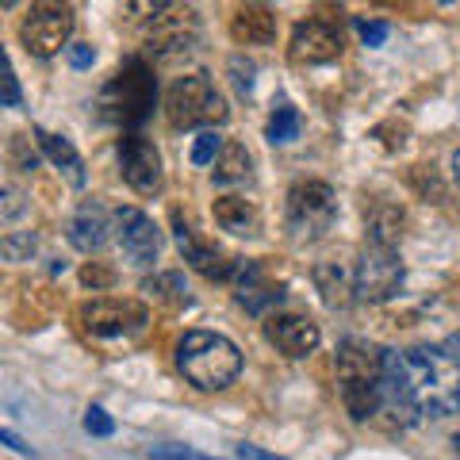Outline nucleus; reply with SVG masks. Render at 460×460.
<instances>
[{"mask_svg": "<svg viewBox=\"0 0 460 460\" xmlns=\"http://www.w3.org/2000/svg\"><path fill=\"white\" fill-rule=\"evenodd\" d=\"M384 402L402 414V422L449 419L460 411V365L449 349H438V345H411V349L387 353Z\"/></svg>", "mask_w": 460, "mask_h": 460, "instance_id": "f257e3e1", "label": "nucleus"}, {"mask_svg": "<svg viewBox=\"0 0 460 460\" xmlns=\"http://www.w3.org/2000/svg\"><path fill=\"white\" fill-rule=\"evenodd\" d=\"M384 368H387V353L376 349L372 341L361 338H345L334 353V372H338V392L345 411L357 422L372 419L384 407Z\"/></svg>", "mask_w": 460, "mask_h": 460, "instance_id": "f03ea898", "label": "nucleus"}, {"mask_svg": "<svg viewBox=\"0 0 460 460\" xmlns=\"http://www.w3.org/2000/svg\"><path fill=\"white\" fill-rule=\"evenodd\" d=\"M177 368L184 372V380L199 392H223L238 380L242 372V353L238 345L223 338V334H211V330H189L181 341H177Z\"/></svg>", "mask_w": 460, "mask_h": 460, "instance_id": "7ed1b4c3", "label": "nucleus"}, {"mask_svg": "<svg viewBox=\"0 0 460 460\" xmlns=\"http://www.w3.org/2000/svg\"><path fill=\"white\" fill-rule=\"evenodd\" d=\"M230 115L223 93L215 89V81L208 74H189V77H177L169 84L165 93V119L172 127H181V131H189V127H219L223 119Z\"/></svg>", "mask_w": 460, "mask_h": 460, "instance_id": "20e7f679", "label": "nucleus"}, {"mask_svg": "<svg viewBox=\"0 0 460 460\" xmlns=\"http://www.w3.org/2000/svg\"><path fill=\"white\" fill-rule=\"evenodd\" d=\"M154 96H157V89H154L150 66L142 62V58H131V62H123L119 74L104 84V93H100V111H104V119H111V123L138 127L150 115Z\"/></svg>", "mask_w": 460, "mask_h": 460, "instance_id": "39448f33", "label": "nucleus"}, {"mask_svg": "<svg viewBox=\"0 0 460 460\" xmlns=\"http://www.w3.org/2000/svg\"><path fill=\"white\" fill-rule=\"evenodd\" d=\"M288 230L296 242L323 238L338 219V196L326 181H299L288 189Z\"/></svg>", "mask_w": 460, "mask_h": 460, "instance_id": "423d86ee", "label": "nucleus"}, {"mask_svg": "<svg viewBox=\"0 0 460 460\" xmlns=\"http://www.w3.org/2000/svg\"><path fill=\"white\" fill-rule=\"evenodd\" d=\"M150 323V311L146 304L138 299H93V304L81 307V326L84 334H93L100 341H111V338H135L142 334Z\"/></svg>", "mask_w": 460, "mask_h": 460, "instance_id": "0eeeda50", "label": "nucleus"}, {"mask_svg": "<svg viewBox=\"0 0 460 460\" xmlns=\"http://www.w3.org/2000/svg\"><path fill=\"white\" fill-rule=\"evenodd\" d=\"M172 234H177V246L184 253V261H189L196 272H204L208 280H234L242 272L238 257H226L211 238L199 234V226L184 211H172Z\"/></svg>", "mask_w": 460, "mask_h": 460, "instance_id": "6e6552de", "label": "nucleus"}, {"mask_svg": "<svg viewBox=\"0 0 460 460\" xmlns=\"http://www.w3.org/2000/svg\"><path fill=\"white\" fill-rule=\"evenodd\" d=\"M74 35V12L62 4H35L27 8L20 23V42L35 58H54L58 50H69L66 42Z\"/></svg>", "mask_w": 460, "mask_h": 460, "instance_id": "1a4fd4ad", "label": "nucleus"}, {"mask_svg": "<svg viewBox=\"0 0 460 460\" xmlns=\"http://www.w3.org/2000/svg\"><path fill=\"white\" fill-rule=\"evenodd\" d=\"M402 261L395 257V250L387 246H365L361 261H357V296L368 299V304H387L399 288H402Z\"/></svg>", "mask_w": 460, "mask_h": 460, "instance_id": "9d476101", "label": "nucleus"}, {"mask_svg": "<svg viewBox=\"0 0 460 460\" xmlns=\"http://www.w3.org/2000/svg\"><path fill=\"white\" fill-rule=\"evenodd\" d=\"M119 169H123V181L131 184L138 196H157L165 184V172H162V154L150 138L142 135H123L119 138Z\"/></svg>", "mask_w": 460, "mask_h": 460, "instance_id": "9b49d317", "label": "nucleus"}, {"mask_svg": "<svg viewBox=\"0 0 460 460\" xmlns=\"http://www.w3.org/2000/svg\"><path fill=\"white\" fill-rule=\"evenodd\" d=\"M115 234H119L127 261L138 265V269H150L157 257H162V230H157V223L146 211L119 208L115 211Z\"/></svg>", "mask_w": 460, "mask_h": 460, "instance_id": "f8f14e48", "label": "nucleus"}, {"mask_svg": "<svg viewBox=\"0 0 460 460\" xmlns=\"http://www.w3.org/2000/svg\"><path fill=\"white\" fill-rule=\"evenodd\" d=\"M338 54H341L338 23L319 20V16L296 23L292 42H288V58H292L296 66H326V62H334Z\"/></svg>", "mask_w": 460, "mask_h": 460, "instance_id": "ddd939ff", "label": "nucleus"}, {"mask_svg": "<svg viewBox=\"0 0 460 460\" xmlns=\"http://www.w3.org/2000/svg\"><path fill=\"white\" fill-rule=\"evenodd\" d=\"M265 338L277 345L284 357L292 361H304L319 349V323L307 319V314H296V311H272L265 319Z\"/></svg>", "mask_w": 460, "mask_h": 460, "instance_id": "4468645a", "label": "nucleus"}, {"mask_svg": "<svg viewBox=\"0 0 460 460\" xmlns=\"http://www.w3.org/2000/svg\"><path fill=\"white\" fill-rule=\"evenodd\" d=\"M199 39V23H196V12L192 8H169L165 16H157L150 35H146V47L154 54H181V50H192Z\"/></svg>", "mask_w": 460, "mask_h": 460, "instance_id": "2eb2a0df", "label": "nucleus"}, {"mask_svg": "<svg viewBox=\"0 0 460 460\" xmlns=\"http://www.w3.org/2000/svg\"><path fill=\"white\" fill-rule=\"evenodd\" d=\"M108 208L100 204V199H84V204L69 215V223H66V238H69V246L81 250V253H96V250H104V242H108Z\"/></svg>", "mask_w": 460, "mask_h": 460, "instance_id": "dca6fc26", "label": "nucleus"}, {"mask_svg": "<svg viewBox=\"0 0 460 460\" xmlns=\"http://www.w3.org/2000/svg\"><path fill=\"white\" fill-rule=\"evenodd\" d=\"M311 277H314V288H319V296H323L326 307L345 311V307L353 304V296H357V277H353V272L345 269L341 261H319Z\"/></svg>", "mask_w": 460, "mask_h": 460, "instance_id": "f3484780", "label": "nucleus"}, {"mask_svg": "<svg viewBox=\"0 0 460 460\" xmlns=\"http://www.w3.org/2000/svg\"><path fill=\"white\" fill-rule=\"evenodd\" d=\"M230 35H234V42H246V47H265V42L277 39V16L265 4H242L230 20Z\"/></svg>", "mask_w": 460, "mask_h": 460, "instance_id": "a211bd4d", "label": "nucleus"}, {"mask_svg": "<svg viewBox=\"0 0 460 460\" xmlns=\"http://www.w3.org/2000/svg\"><path fill=\"white\" fill-rule=\"evenodd\" d=\"M215 223L238 238H257L261 234V211L246 196H219L215 199Z\"/></svg>", "mask_w": 460, "mask_h": 460, "instance_id": "6ab92c4d", "label": "nucleus"}, {"mask_svg": "<svg viewBox=\"0 0 460 460\" xmlns=\"http://www.w3.org/2000/svg\"><path fill=\"white\" fill-rule=\"evenodd\" d=\"M35 138H39V150L47 154L54 162V169L69 181V189H84V162H81V154L74 150V142L62 138V135L42 131V127H35Z\"/></svg>", "mask_w": 460, "mask_h": 460, "instance_id": "aec40b11", "label": "nucleus"}, {"mask_svg": "<svg viewBox=\"0 0 460 460\" xmlns=\"http://www.w3.org/2000/svg\"><path fill=\"white\" fill-rule=\"evenodd\" d=\"M402 223H407V215H402L399 204H392V199H376L368 211V246H387V250H395L399 246V238H402Z\"/></svg>", "mask_w": 460, "mask_h": 460, "instance_id": "412c9836", "label": "nucleus"}, {"mask_svg": "<svg viewBox=\"0 0 460 460\" xmlns=\"http://www.w3.org/2000/svg\"><path fill=\"white\" fill-rule=\"evenodd\" d=\"M280 299H284V292L261 280V269L253 261H242V272H238V304L242 307L253 311V314H265V307L280 304Z\"/></svg>", "mask_w": 460, "mask_h": 460, "instance_id": "4be33fe9", "label": "nucleus"}, {"mask_svg": "<svg viewBox=\"0 0 460 460\" xmlns=\"http://www.w3.org/2000/svg\"><path fill=\"white\" fill-rule=\"evenodd\" d=\"M250 150L242 146V142H226L219 162H215V184H238L250 177Z\"/></svg>", "mask_w": 460, "mask_h": 460, "instance_id": "5701e85b", "label": "nucleus"}, {"mask_svg": "<svg viewBox=\"0 0 460 460\" xmlns=\"http://www.w3.org/2000/svg\"><path fill=\"white\" fill-rule=\"evenodd\" d=\"M142 292H146L150 299H157V304H165V307L189 304V284H184L181 272H157V277H150L146 284H142Z\"/></svg>", "mask_w": 460, "mask_h": 460, "instance_id": "b1692460", "label": "nucleus"}, {"mask_svg": "<svg viewBox=\"0 0 460 460\" xmlns=\"http://www.w3.org/2000/svg\"><path fill=\"white\" fill-rule=\"evenodd\" d=\"M299 131H304V119H299V111L292 104H280L277 111H272V119H269V142L272 146H288V142H296Z\"/></svg>", "mask_w": 460, "mask_h": 460, "instance_id": "393cba45", "label": "nucleus"}, {"mask_svg": "<svg viewBox=\"0 0 460 460\" xmlns=\"http://www.w3.org/2000/svg\"><path fill=\"white\" fill-rule=\"evenodd\" d=\"M223 146H226V142L215 135V131H199L196 142H192V165H211V162H219Z\"/></svg>", "mask_w": 460, "mask_h": 460, "instance_id": "a878e982", "label": "nucleus"}, {"mask_svg": "<svg viewBox=\"0 0 460 460\" xmlns=\"http://www.w3.org/2000/svg\"><path fill=\"white\" fill-rule=\"evenodd\" d=\"M39 238L31 234V230H23V234H4V242H0V250H4L8 261H27V257L35 253Z\"/></svg>", "mask_w": 460, "mask_h": 460, "instance_id": "bb28decb", "label": "nucleus"}, {"mask_svg": "<svg viewBox=\"0 0 460 460\" xmlns=\"http://www.w3.org/2000/svg\"><path fill=\"white\" fill-rule=\"evenodd\" d=\"M353 27H357V35H361L365 47H384L387 35H392V27H387L384 20H365V16H357Z\"/></svg>", "mask_w": 460, "mask_h": 460, "instance_id": "cd10ccee", "label": "nucleus"}, {"mask_svg": "<svg viewBox=\"0 0 460 460\" xmlns=\"http://www.w3.org/2000/svg\"><path fill=\"white\" fill-rule=\"evenodd\" d=\"M84 429H89L93 438H111L115 422H111V414L104 407H89V411H84Z\"/></svg>", "mask_w": 460, "mask_h": 460, "instance_id": "c85d7f7f", "label": "nucleus"}, {"mask_svg": "<svg viewBox=\"0 0 460 460\" xmlns=\"http://www.w3.org/2000/svg\"><path fill=\"white\" fill-rule=\"evenodd\" d=\"M81 284H84V288H93V292H100V288H111V284H115V272H111L108 265L93 261V265H84V269H81Z\"/></svg>", "mask_w": 460, "mask_h": 460, "instance_id": "c756f323", "label": "nucleus"}, {"mask_svg": "<svg viewBox=\"0 0 460 460\" xmlns=\"http://www.w3.org/2000/svg\"><path fill=\"white\" fill-rule=\"evenodd\" d=\"M230 74H234V89L242 96L253 93V62H242V58H234V62H230Z\"/></svg>", "mask_w": 460, "mask_h": 460, "instance_id": "7c9ffc66", "label": "nucleus"}, {"mask_svg": "<svg viewBox=\"0 0 460 460\" xmlns=\"http://www.w3.org/2000/svg\"><path fill=\"white\" fill-rule=\"evenodd\" d=\"M150 460H208V456L184 449V445H157V449H150Z\"/></svg>", "mask_w": 460, "mask_h": 460, "instance_id": "2f4dec72", "label": "nucleus"}, {"mask_svg": "<svg viewBox=\"0 0 460 460\" xmlns=\"http://www.w3.org/2000/svg\"><path fill=\"white\" fill-rule=\"evenodd\" d=\"M66 58H69V66H74V69H89L96 62V50L89 47V42H69Z\"/></svg>", "mask_w": 460, "mask_h": 460, "instance_id": "473e14b6", "label": "nucleus"}, {"mask_svg": "<svg viewBox=\"0 0 460 460\" xmlns=\"http://www.w3.org/2000/svg\"><path fill=\"white\" fill-rule=\"evenodd\" d=\"M20 81H16V69L8 66V74H4V108H20Z\"/></svg>", "mask_w": 460, "mask_h": 460, "instance_id": "72a5a7b5", "label": "nucleus"}, {"mask_svg": "<svg viewBox=\"0 0 460 460\" xmlns=\"http://www.w3.org/2000/svg\"><path fill=\"white\" fill-rule=\"evenodd\" d=\"M12 157H16V162H20V169H23V172H31V169L39 165V157L23 150V135H16V138H12Z\"/></svg>", "mask_w": 460, "mask_h": 460, "instance_id": "f704fd0d", "label": "nucleus"}, {"mask_svg": "<svg viewBox=\"0 0 460 460\" xmlns=\"http://www.w3.org/2000/svg\"><path fill=\"white\" fill-rule=\"evenodd\" d=\"M0 441H4L8 449H16L20 456H35V449H31V445H27V441H20L16 434H12V429H0Z\"/></svg>", "mask_w": 460, "mask_h": 460, "instance_id": "c9c22d12", "label": "nucleus"}, {"mask_svg": "<svg viewBox=\"0 0 460 460\" xmlns=\"http://www.w3.org/2000/svg\"><path fill=\"white\" fill-rule=\"evenodd\" d=\"M16 215H20V192L8 184V189H4V223H12Z\"/></svg>", "mask_w": 460, "mask_h": 460, "instance_id": "e433bc0d", "label": "nucleus"}, {"mask_svg": "<svg viewBox=\"0 0 460 460\" xmlns=\"http://www.w3.org/2000/svg\"><path fill=\"white\" fill-rule=\"evenodd\" d=\"M238 456L242 460H284V456H272L265 449H257V445H238Z\"/></svg>", "mask_w": 460, "mask_h": 460, "instance_id": "4c0bfd02", "label": "nucleus"}, {"mask_svg": "<svg viewBox=\"0 0 460 460\" xmlns=\"http://www.w3.org/2000/svg\"><path fill=\"white\" fill-rule=\"evenodd\" d=\"M445 349H449V357H453V361L460 365V330H456V334H453L449 341H445Z\"/></svg>", "mask_w": 460, "mask_h": 460, "instance_id": "58836bf2", "label": "nucleus"}, {"mask_svg": "<svg viewBox=\"0 0 460 460\" xmlns=\"http://www.w3.org/2000/svg\"><path fill=\"white\" fill-rule=\"evenodd\" d=\"M453 181H456V184H460V150H456V154H453Z\"/></svg>", "mask_w": 460, "mask_h": 460, "instance_id": "ea45409f", "label": "nucleus"}, {"mask_svg": "<svg viewBox=\"0 0 460 460\" xmlns=\"http://www.w3.org/2000/svg\"><path fill=\"white\" fill-rule=\"evenodd\" d=\"M453 453H456V460H460V434L453 438Z\"/></svg>", "mask_w": 460, "mask_h": 460, "instance_id": "a19ab883", "label": "nucleus"}]
</instances>
